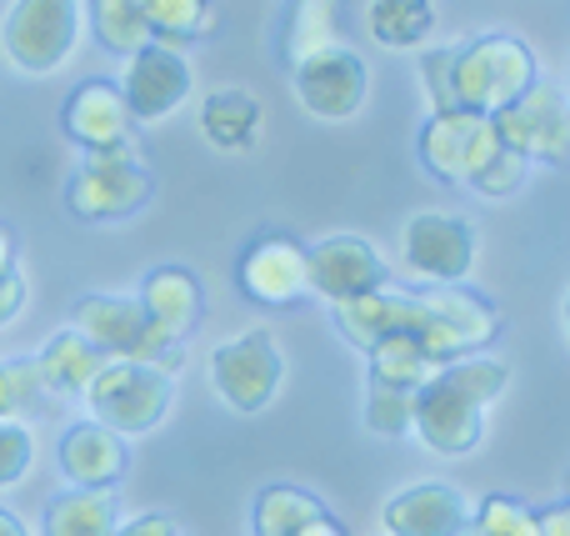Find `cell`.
I'll return each mask as SVG.
<instances>
[{
  "mask_svg": "<svg viewBox=\"0 0 570 536\" xmlns=\"http://www.w3.org/2000/svg\"><path fill=\"white\" fill-rule=\"evenodd\" d=\"M451 60L455 50H425L421 56V80H425V100H431V116H445V110H461L455 106V76H451Z\"/></svg>",
  "mask_w": 570,
  "mask_h": 536,
  "instance_id": "1f68e13d",
  "label": "cell"
},
{
  "mask_svg": "<svg viewBox=\"0 0 570 536\" xmlns=\"http://www.w3.org/2000/svg\"><path fill=\"white\" fill-rule=\"evenodd\" d=\"M30 361H36L46 391H66V397H86V387L96 381V371L106 367V357L70 327L60 331V337H50L46 347H40V357H30Z\"/></svg>",
  "mask_w": 570,
  "mask_h": 536,
  "instance_id": "44dd1931",
  "label": "cell"
},
{
  "mask_svg": "<svg viewBox=\"0 0 570 536\" xmlns=\"http://www.w3.org/2000/svg\"><path fill=\"white\" fill-rule=\"evenodd\" d=\"M511 387V367L501 357H455L435 367V377L415 391L411 431L435 457H471L485 437V407Z\"/></svg>",
  "mask_w": 570,
  "mask_h": 536,
  "instance_id": "6da1fadb",
  "label": "cell"
},
{
  "mask_svg": "<svg viewBox=\"0 0 570 536\" xmlns=\"http://www.w3.org/2000/svg\"><path fill=\"white\" fill-rule=\"evenodd\" d=\"M136 301H140V311L156 321V331H166L170 341H186L190 331L200 327L206 291H200V281L190 266H156V271H146Z\"/></svg>",
  "mask_w": 570,
  "mask_h": 536,
  "instance_id": "d6986e66",
  "label": "cell"
},
{
  "mask_svg": "<svg viewBox=\"0 0 570 536\" xmlns=\"http://www.w3.org/2000/svg\"><path fill=\"white\" fill-rule=\"evenodd\" d=\"M321 511H325L321 497H311L305 487H285V481H276V487H266L256 497L250 527H256V536H301Z\"/></svg>",
  "mask_w": 570,
  "mask_h": 536,
  "instance_id": "d4e9b609",
  "label": "cell"
},
{
  "mask_svg": "<svg viewBox=\"0 0 570 536\" xmlns=\"http://www.w3.org/2000/svg\"><path fill=\"white\" fill-rule=\"evenodd\" d=\"M435 30V6L431 0H371V36L385 50H411L425 46Z\"/></svg>",
  "mask_w": 570,
  "mask_h": 536,
  "instance_id": "484cf974",
  "label": "cell"
},
{
  "mask_svg": "<svg viewBox=\"0 0 570 536\" xmlns=\"http://www.w3.org/2000/svg\"><path fill=\"white\" fill-rule=\"evenodd\" d=\"M236 286L246 301L271 311L311 296V286H305V241H295L291 231H261L236 261Z\"/></svg>",
  "mask_w": 570,
  "mask_h": 536,
  "instance_id": "5bb4252c",
  "label": "cell"
},
{
  "mask_svg": "<svg viewBox=\"0 0 570 536\" xmlns=\"http://www.w3.org/2000/svg\"><path fill=\"white\" fill-rule=\"evenodd\" d=\"M60 126L90 156H106V150H136V120H130L126 100H120V86L110 80H86L66 96V110H60Z\"/></svg>",
  "mask_w": 570,
  "mask_h": 536,
  "instance_id": "2e32d148",
  "label": "cell"
},
{
  "mask_svg": "<svg viewBox=\"0 0 570 536\" xmlns=\"http://www.w3.org/2000/svg\"><path fill=\"white\" fill-rule=\"evenodd\" d=\"M495 136L525 166H566L570 156V100L556 80H535L521 100L491 116Z\"/></svg>",
  "mask_w": 570,
  "mask_h": 536,
  "instance_id": "8992f818",
  "label": "cell"
},
{
  "mask_svg": "<svg viewBox=\"0 0 570 536\" xmlns=\"http://www.w3.org/2000/svg\"><path fill=\"white\" fill-rule=\"evenodd\" d=\"M0 421H6V401H0Z\"/></svg>",
  "mask_w": 570,
  "mask_h": 536,
  "instance_id": "60d3db41",
  "label": "cell"
},
{
  "mask_svg": "<svg viewBox=\"0 0 570 536\" xmlns=\"http://www.w3.org/2000/svg\"><path fill=\"white\" fill-rule=\"evenodd\" d=\"M535 536H570V501H551V507L531 511Z\"/></svg>",
  "mask_w": 570,
  "mask_h": 536,
  "instance_id": "8d00e7d4",
  "label": "cell"
},
{
  "mask_svg": "<svg viewBox=\"0 0 570 536\" xmlns=\"http://www.w3.org/2000/svg\"><path fill=\"white\" fill-rule=\"evenodd\" d=\"M46 381H40L36 361H0V401H6V421H26L30 411L46 407Z\"/></svg>",
  "mask_w": 570,
  "mask_h": 536,
  "instance_id": "4dcf8cb0",
  "label": "cell"
},
{
  "mask_svg": "<svg viewBox=\"0 0 570 536\" xmlns=\"http://www.w3.org/2000/svg\"><path fill=\"white\" fill-rule=\"evenodd\" d=\"M365 357H371V381H385V387H401V391H421L435 377V367H441L415 337H385Z\"/></svg>",
  "mask_w": 570,
  "mask_h": 536,
  "instance_id": "cb8c5ba5",
  "label": "cell"
},
{
  "mask_svg": "<svg viewBox=\"0 0 570 536\" xmlns=\"http://www.w3.org/2000/svg\"><path fill=\"white\" fill-rule=\"evenodd\" d=\"M70 331H80L106 361H146L166 377L180 371V361H186L180 341L156 331V321L140 311L136 296H106V291L80 296L76 311H70Z\"/></svg>",
  "mask_w": 570,
  "mask_h": 536,
  "instance_id": "3957f363",
  "label": "cell"
},
{
  "mask_svg": "<svg viewBox=\"0 0 570 536\" xmlns=\"http://www.w3.org/2000/svg\"><path fill=\"white\" fill-rule=\"evenodd\" d=\"M46 536H116V501L110 491H60L46 507Z\"/></svg>",
  "mask_w": 570,
  "mask_h": 536,
  "instance_id": "7402d4cb",
  "label": "cell"
},
{
  "mask_svg": "<svg viewBox=\"0 0 570 536\" xmlns=\"http://www.w3.org/2000/svg\"><path fill=\"white\" fill-rule=\"evenodd\" d=\"M501 136H495L491 116H471V110H445L421 126V166L445 186H475L481 170L495 160Z\"/></svg>",
  "mask_w": 570,
  "mask_h": 536,
  "instance_id": "30bf717a",
  "label": "cell"
},
{
  "mask_svg": "<svg viewBox=\"0 0 570 536\" xmlns=\"http://www.w3.org/2000/svg\"><path fill=\"white\" fill-rule=\"evenodd\" d=\"M301 536H345V527L331 517V511H321V517H315V522H311V527H305Z\"/></svg>",
  "mask_w": 570,
  "mask_h": 536,
  "instance_id": "74e56055",
  "label": "cell"
},
{
  "mask_svg": "<svg viewBox=\"0 0 570 536\" xmlns=\"http://www.w3.org/2000/svg\"><path fill=\"white\" fill-rule=\"evenodd\" d=\"M455 76V106L471 110V116H495L511 100H521L535 86V50L515 36H475L471 46L455 50L451 60Z\"/></svg>",
  "mask_w": 570,
  "mask_h": 536,
  "instance_id": "277c9868",
  "label": "cell"
},
{
  "mask_svg": "<svg viewBox=\"0 0 570 536\" xmlns=\"http://www.w3.org/2000/svg\"><path fill=\"white\" fill-rule=\"evenodd\" d=\"M291 86H295V100L315 120H351L365 106L371 70H365V60L351 46H325L291 60Z\"/></svg>",
  "mask_w": 570,
  "mask_h": 536,
  "instance_id": "8fae6325",
  "label": "cell"
},
{
  "mask_svg": "<svg viewBox=\"0 0 570 536\" xmlns=\"http://www.w3.org/2000/svg\"><path fill=\"white\" fill-rule=\"evenodd\" d=\"M266 126V110L246 90H210L200 106V136L216 150H250Z\"/></svg>",
  "mask_w": 570,
  "mask_h": 536,
  "instance_id": "ffe728a7",
  "label": "cell"
},
{
  "mask_svg": "<svg viewBox=\"0 0 570 536\" xmlns=\"http://www.w3.org/2000/svg\"><path fill=\"white\" fill-rule=\"evenodd\" d=\"M120 100H126L130 120H166L190 100V60L176 46H140L126 56V80H120Z\"/></svg>",
  "mask_w": 570,
  "mask_h": 536,
  "instance_id": "9a60e30c",
  "label": "cell"
},
{
  "mask_svg": "<svg viewBox=\"0 0 570 536\" xmlns=\"http://www.w3.org/2000/svg\"><path fill=\"white\" fill-rule=\"evenodd\" d=\"M281 377H285L281 341L261 327L240 331V337H230L226 347L210 351V381H216V391L226 397V407L240 411V417L266 411L281 391Z\"/></svg>",
  "mask_w": 570,
  "mask_h": 536,
  "instance_id": "9c48e42d",
  "label": "cell"
},
{
  "mask_svg": "<svg viewBox=\"0 0 570 536\" xmlns=\"http://www.w3.org/2000/svg\"><path fill=\"white\" fill-rule=\"evenodd\" d=\"M525 170H531V166H525V160L515 156V150H505V146H501V150H495V160L481 170V181H475L471 191H481V196H511V191H521Z\"/></svg>",
  "mask_w": 570,
  "mask_h": 536,
  "instance_id": "836d02e7",
  "label": "cell"
},
{
  "mask_svg": "<svg viewBox=\"0 0 570 536\" xmlns=\"http://www.w3.org/2000/svg\"><path fill=\"white\" fill-rule=\"evenodd\" d=\"M10 266H16V231L0 226V271H10Z\"/></svg>",
  "mask_w": 570,
  "mask_h": 536,
  "instance_id": "f35d334b",
  "label": "cell"
},
{
  "mask_svg": "<svg viewBox=\"0 0 570 536\" xmlns=\"http://www.w3.org/2000/svg\"><path fill=\"white\" fill-rule=\"evenodd\" d=\"M36 461V441H30L26 421H0V491L16 487Z\"/></svg>",
  "mask_w": 570,
  "mask_h": 536,
  "instance_id": "d6a6232c",
  "label": "cell"
},
{
  "mask_svg": "<svg viewBox=\"0 0 570 536\" xmlns=\"http://www.w3.org/2000/svg\"><path fill=\"white\" fill-rule=\"evenodd\" d=\"M501 331V311L491 296H475L465 286H425L405 291V337H415L435 361H455L491 347Z\"/></svg>",
  "mask_w": 570,
  "mask_h": 536,
  "instance_id": "7a4b0ae2",
  "label": "cell"
},
{
  "mask_svg": "<svg viewBox=\"0 0 570 536\" xmlns=\"http://www.w3.org/2000/svg\"><path fill=\"white\" fill-rule=\"evenodd\" d=\"M116 536H186L180 522H170L166 511H140L130 522H116Z\"/></svg>",
  "mask_w": 570,
  "mask_h": 536,
  "instance_id": "e575fe53",
  "label": "cell"
},
{
  "mask_svg": "<svg viewBox=\"0 0 570 536\" xmlns=\"http://www.w3.org/2000/svg\"><path fill=\"white\" fill-rule=\"evenodd\" d=\"M0 536H30V532H26V522H20L10 507H0Z\"/></svg>",
  "mask_w": 570,
  "mask_h": 536,
  "instance_id": "ab89813d",
  "label": "cell"
},
{
  "mask_svg": "<svg viewBox=\"0 0 570 536\" xmlns=\"http://www.w3.org/2000/svg\"><path fill=\"white\" fill-rule=\"evenodd\" d=\"M305 286H311V296L341 306V301L391 286V271L365 236H325L305 246Z\"/></svg>",
  "mask_w": 570,
  "mask_h": 536,
  "instance_id": "4fadbf2b",
  "label": "cell"
},
{
  "mask_svg": "<svg viewBox=\"0 0 570 536\" xmlns=\"http://www.w3.org/2000/svg\"><path fill=\"white\" fill-rule=\"evenodd\" d=\"M0 40L26 76H50L80 46V0H16Z\"/></svg>",
  "mask_w": 570,
  "mask_h": 536,
  "instance_id": "52a82bcc",
  "label": "cell"
},
{
  "mask_svg": "<svg viewBox=\"0 0 570 536\" xmlns=\"http://www.w3.org/2000/svg\"><path fill=\"white\" fill-rule=\"evenodd\" d=\"M411 407H415V391L401 387H385V381H365V427L375 437H411Z\"/></svg>",
  "mask_w": 570,
  "mask_h": 536,
  "instance_id": "f1b7e54d",
  "label": "cell"
},
{
  "mask_svg": "<svg viewBox=\"0 0 570 536\" xmlns=\"http://www.w3.org/2000/svg\"><path fill=\"white\" fill-rule=\"evenodd\" d=\"M90 26H96V40L110 50V56H136L140 46H150L146 16H140L136 0H90Z\"/></svg>",
  "mask_w": 570,
  "mask_h": 536,
  "instance_id": "83f0119b",
  "label": "cell"
},
{
  "mask_svg": "<svg viewBox=\"0 0 570 536\" xmlns=\"http://www.w3.org/2000/svg\"><path fill=\"white\" fill-rule=\"evenodd\" d=\"M56 461H60L70 487L110 491V487H120V477H126L130 447H126V437H116V431L100 427V421H76V427L60 437Z\"/></svg>",
  "mask_w": 570,
  "mask_h": 536,
  "instance_id": "e0dca14e",
  "label": "cell"
},
{
  "mask_svg": "<svg viewBox=\"0 0 570 536\" xmlns=\"http://www.w3.org/2000/svg\"><path fill=\"white\" fill-rule=\"evenodd\" d=\"M341 30V0H291V16H285V60H301L311 50H325V46H341L335 40Z\"/></svg>",
  "mask_w": 570,
  "mask_h": 536,
  "instance_id": "4316f807",
  "label": "cell"
},
{
  "mask_svg": "<svg viewBox=\"0 0 570 536\" xmlns=\"http://www.w3.org/2000/svg\"><path fill=\"white\" fill-rule=\"evenodd\" d=\"M20 311H26V276L10 266V271H0V327H10Z\"/></svg>",
  "mask_w": 570,
  "mask_h": 536,
  "instance_id": "d590c367",
  "label": "cell"
},
{
  "mask_svg": "<svg viewBox=\"0 0 570 536\" xmlns=\"http://www.w3.org/2000/svg\"><path fill=\"white\" fill-rule=\"evenodd\" d=\"M150 196H156V176L136 160V150L86 156V166L66 186V206L76 221H126Z\"/></svg>",
  "mask_w": 570,
  "mask_h": 536,
  "instance_id": "ba28073f",
  "label": "cell"
},
{
  "mask_svg": "<svg viewBox=\"0 0 570 536\" xmlns=\"http://www.w3.org/2000/svg\"><path fill=\"white\" fill-rule=\"evenodd\" d=\"M461 536H535V522H531V507H525V501L495 491V497H485L481 507L471 511V522H465Z\"/></svg>",
  "mask_w": 570,
  "mask_h": 536,
  "instance_id": "f546056e",
  "label": "cell"
},
{
  "mask_svg": "<svg viewBox=\"0 0 570 536\" xmlns=\"http://www.w3.org/2000/svg\"><path fill=\"white\" fill-rule=\"evenodd\" d=\"M140 16H146L150 40L160 46H190V40H206L216 30V6L210 0H136Z\"/></svg>",
  "mask_w": 570,
  "mask_h": 536,
  "instance_id": "603a6c76",
  "label": "cell"
},
{
  "mask_svg": "<svg viewBox=\"0 0 570 536\" xmlns=\"http://www.w3.org/2000/svg\"><path fill=\"white\" fill-rule=\"evenodd\" d=\"M405 266L431 286H461L475 266V226L451 211H421L401 231Z\"/></svg>",
  "mask_w": 570,
  "mask_h": 536,
  "instance_id": "7c38bea8",
  "label": "cell"
},
{
  "mask_svg": "<svg viewBox=\"0 0 570 536\" xmlns=\"http://www.w3.org/2000/svg\"><path fill=\"white\" fill-rule=\"evenodd\" d=\"M90 421L110 427L116 437H146L170 411V377L146 361H106L86 387Z\"/></svg>",
  "mask_w": 570,
  "mask_h": 536,
  "instance_id": "5b68a950",
  "label": "cell"
},
{
  "mask_svg": "<svg viewBox=\"0 0 570 536\" xmlns=\"http://www.w3.org/2000/svg\"><path fill=\"white\" fill-rule=\"evenodd\" d=\"M465 522H471V507L445 481H421V487L395 491L381 511L385 536H461Z\"/></svg>",
  "mask_w": 570,
  "mask_h": 536,
  "instance_id": "ac0fdd59",
  "label": "cell"
}]
</instances>
